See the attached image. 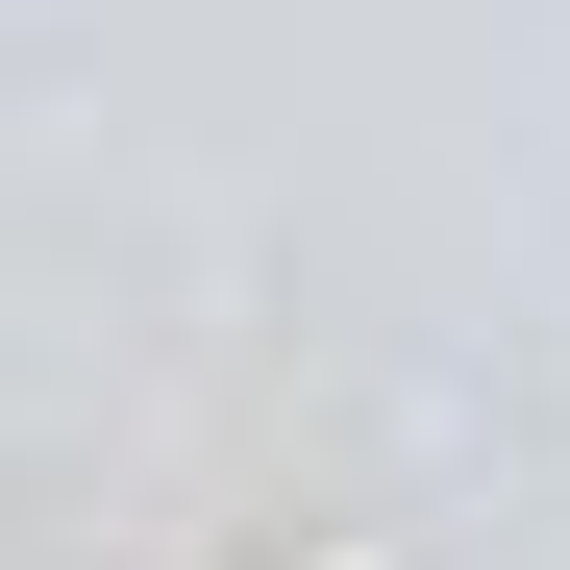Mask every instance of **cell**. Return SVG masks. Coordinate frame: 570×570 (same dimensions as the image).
Wrapping results in <instances>:
<instances>
[{"mask_svg": "<svg viewBox=\"0 0 570 570\" xmlns=\"http://www.w3.org/2000/svg\"><path fill=\"white\" fill-rule=\"evenodd\" d=\"M323 570H397V546H323Z\"/></svg>", "mask_w": 570, "mask_h": 570, "instance_id": "6da1fadb", "label": "cell"}]
</instances>
